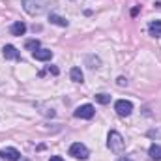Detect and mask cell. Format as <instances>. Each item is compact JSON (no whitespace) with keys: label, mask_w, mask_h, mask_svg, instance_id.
Instances as JSON below:
<instances>
[{"label":"cell","mask_w":161,"mask_h":161,"mask_svg":"<svg viewBox=\"0 0 161 161\" xmlns=\"http://www.w3.org/2000/svg\"><path fill=\"white\" fill-rule=\"evenodd\" d=\"M0 158L6 161H19L21 159V152L17 148H2L0 150Z\"/></svg>","instance_id":"6"},{"label":"cell","mask_w":161,"mask_h":161,"mask_svg":"<svg viewBox=\"0 0 161 161\" xmlns=\"http://www.w3.org/2000/svg\"><path fill=\"white\" fill-rule=\"evenodd\" d=\"M49 161H64V159H62L60 156H53V158H51V159H49Z\"/></svg>","instance_id":"18"},{"label":"cell","mask_w":161,"mask_h":161,"mask_svg":"<svg viewBox=\"0 0 161 161\" xmlns=\"http://www.w3.org/2000/svg\"><path fill=\"white\" fill-rule=\"evenodd\" d=\"M2 53H4V58H8V60H19V58H21L19 51H17L13 45H4Z\"/></svg>","instance_id":"7"},{"label":"cell","mask_w":161,"mask_h":161,"mask_svg":"<svg viewBox=\"0 0 161 161\" xmlns=\"http://www.w3.org/2000/svg\"><path fill=\"white\" fill-rule=\"evenodd\" d=\"M75 118H82V120H90L94 114H96V109L92 107V105H80L75 109Z\"/></svg>","instance_id":"5"},{"label":"cell","mask_w":161,"mask_h":161,"mask_svg":"<svg viewBox=\"0 0 161 161\" xmlns=\"http://www.w3.org/2000/svg\"><path fill=\"white\" fill-rule=\"evenodd\" d=\"M69 156H73L75 159H88V156H90V152H88V148L82 144V142H75V144H71V148H69Z\"/></svg>","instance_id":"3"},{"label":"cell","mask_w":161,"mask_h":161,"mask_svg":"<svg viewBox=\"0 0 161 161\" xmlns=\"http://www.w3.org/2000/svg\"><path fill=\"white\" fill-rule=\"evenodd\" d=\"M49 21L54 23V25H58V26H64V28L69 25L68 19H64V17H60V15H56V13H49Z\"/></svg>","instance_id":"11"},{"label":"cell","mask_w":161,"mask_h":161,"mask_svg":"<svg viewBox=\"0 0 161 161\" xmlns=\"http://www.w3.org/2000/svg\"><path fill=\"white\" fill-rule=\"evenodd\" d=\"M32 56L36 60H40V62H45V60H51L53 58V51H49V49H38V51L32 53Z\"/></svg>","instance_id":"8"},{"label":"cell","mask_w":161,"mask_h":161,"mask_svg":"<svg viewBox=\"0 0 161 161\" xmlns=\"http://www.w3.org/2000/svg\"><path fill=\"white\" fill-rule=\"evenodd\" d=\"M11 34L13 36H25V32H26V25L23 23V21H15L13 25H11Z\"/></svg>","instance_id":"9"},{"label":"cell","mask_w":161,"mask_h":161,"mask_svg":"<svg viewBox=\"0 0 161 161\" xmlns=\"http://www.w3.org/2000/svg\"><path fill=\"white\" fill-rule=\"evenodd\" d=\"M114 111H116L120 116H129L131 111H133V103L127 101V99H118V101L114 103Z\"/></svg>","instance_id":"4"},{"label":"cell","mask_w":161,"mask_h":161,"mask_svg":"<svg viewBox=\"0 0 161 161\" xmlns=\"http://www.w3.org/2000/svg\"><path fill=\"white\" fill-rule=\"evenodd\" d=\"M96 101L101 103V105H107V103H111V96L109 94H97L96 96Z\"/></svg>","instance_id":"15"},{"label":"cell","mask_w":161,"mask_h":161,"mask_svg":"<svg viewBox=\"0 0 161 161\" xmlns=\"http://www.w3.org/2000/svg\"><path fill=\"white\" fill-rule=\"evenodd\" d=\"M25 47H26L28 51H32V53H34V51H38V49H40V40H28L26 43H25Z\"/></svg>","instance_id":"14"},{"label":"cell","mask_w":161,"mask_h":161,"mask_svg":"<svg viewBox=\"0 0 161 161\" xmlns=\"http://www.w3.org/2000/svg\"><path fill=\"white\" fill-rule=\"evenodd\" d=\"M118 84H120V86H125V84H127L125 77H118Z\"/></svg>","instance_id":"16"},{"label":"cell","mask_w":161,"mask_h":161,"mask_svg":"<svg viewBox=\"0 0 161 161\" xmlns=\"http://www.w3.org/2000/svg\"><path fill=\"white\" fill-rule=\"evenodd\" d=\"M118 161H131V159H127V158H122V159H118Z\"/></svg>","instance_id":"19"},{"label":"cell","mask_w":161,"mask_h":161,"mask_svg":"<svg viewBox=\"0 0 161 161\" xmlns=\"http://www.w3.org/2000/svg\"><path fill=\"white\" fill-rule=\"evenodd\" d=\"M148 32H150V36H154V38H161V21H152L150 25H148Z\"/></svg>","instance_id":"10"},{"label":"cell","mask_w":161,"mask_h":161,"mask_svg":"<svg viewBox=\"0 0 161 161\" xmlns=\"http://www.w3.org/2000/svg\"><path fill=\"white\" fill-rule=\"evenodd\" d=\"M23 161H28V159H23Z\"/></svg>","instance_id":"20"},{"label":"cell","mask_w":161,"mask_h":161,"mask_svg":"<svg viewBox=\"0 0 161 161\" xmlns=\"http://www.w3.org/2000/svg\"><path fill=\"white\" fill-rule=\"evenodd\" d=\"M69 77H71V80H75V82H82V79H84V75H82L80 68H71Z\"/></svg>","instance_id":"13"},{"label":"cell","mask_w":161,"mask_h":161,"mask_svg":"<svg viewBox=\"0 0 161 161\" xmlns=\"http://www.w3.org/2000/svg\"><path fill=\"white\" fill-rule=\"evenodd\" d=\"M58 2L56 0H23V8L30 15H41L47 13L51 8H54Z\"/></svg>","instance_id":"1"},{"label":"cell","mask_w":161,"mask_h":161,"mask_svg":"<svg viewBox=\"0 0 161 161\" xmlns=\"http://www.w3.org/2000/svg\"><path fill=\"white\" fill-rule=\"evenodd\" d=\"M49 71H51L53 75H58V68H49Z\"/></svg>","instance_id":"17"},{"label":"cell","mask_w":161,"mask_h":161,"mask_svg":"<svg viewBox=\"0 0 161 161\" xmlns=\"http://www.w3.org/2000/svg\"><path fill=\"white\" fill-rule=\"evenodd\" d=\"M148 156L154 161H161V146L159 144H152L150 150H148Z\"/></svg>","instance_id":"12"},{"label":"cell","mask_w":161,"mask_h":161,"mask_svg":"<svg viewBox=\"0 0 161 161\" xmlns=\"http://www.w3.org/2000/svg\"><path fill=\"white\" fill-rule=\"evenodd\" d=\"M124 137H122L118 131H111L109 137H107V146L113 150V152H122L124 150Z\"/></svg>","instance_id":"2"}]
</instances>
